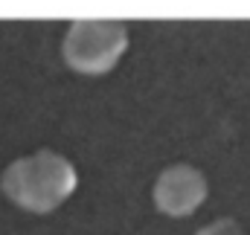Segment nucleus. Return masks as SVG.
I'll use <instances>...</instances> for the list:
<instances>
[{"label":"nucleus","instance_id":"obj_4","mask_svg":"<svg viewBox=\"0 0 250 235\" xmlns=\"http://www.w3.org/2000/svg\"><path fill=\"white\" fill-rule=\"evenodd\" d=\"M198 235H248L233 218H221V221H212L209 227H204Z\"/></svg>","mask_w":250,"mask_h":235},{"label":"nucleus","instance_id":"obj_2","mask_svg":"<svg viewBox=\"0 0 250 235\" xmlns=\"http://www.w3.org/2000/svg\"><path fill=\"white\" fill-rule=\"evenodd\" d=\"M128 47V29L117 20H76L64 38V59L73 70L99 76L114 70Z\"/></svg>","mask_w":250,"mask_h":235},{"label":"nucleus","instance_id":"obj_3","mask_svg":"<svg viewBox=\"0 0 250 235\" xmlns=\"http://www.w3.org/2000/svg\"><path fill=\"white\" fill-rule=\"evenodd\" d=\"M204 197H207V180L198 169L187 163L169 166L154 183V203L160 212L172 218H184L195 212L204 203Z\"/></svg>","mask_w":250,"mask_h":235},{"label":"nucleus","instance_id":"obj_1","mask_svg":"<svg viewBox=\"0 0 250 235\" xmlns=\"http://www.w3.org/2000/svg\"><path fill=\"white\" fill-rule=\"evenodd\" d=\"M3 192L9 200H15L21 209L29 212H53L62 206L64 200L76 189V169L73 163L50 151L41 148L29 157L15 160L3 172Z\"/></svg>","mask_w":250,"mask_h":235}]
</instances>
